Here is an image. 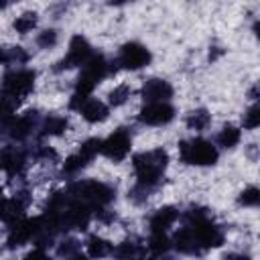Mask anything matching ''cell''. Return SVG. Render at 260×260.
Returning <instances> with one entry per match:
<instances>
[{
    "label": "cell",
    "mask_w": 260,
    "mask_h": 260,
    "mask_svg": "<svg viewBox=\"0 0 260 260\" xmlns=\"http://www.w3.org/2000/svg\"><path fill=\"white\" fill-rule=\"evenodd\" d=\"M169 165V154L165 148H152L146 152H138L132 156V167L136 173V185H140L146 191H152Z\"/></svg>",
    "instance_id": "1"
},
{
    "label": "cell",
    "mask_w": 260,
    "mask_h": 260,
    "mask_svg": "<svg viewBox=\"0 0 260 260\" xmlns=\"http://www.w3.org/2000/svg\"><path fill=\"white\" fill-rule=\"evenodd\" d=\"M67 195L75 201H81L93 209H100L104 205H108L114 197H116V191L102 183V181H93V179H85V181H75L69 185L67 189Z\"/></svg>",
    "instance_id": "2"
},
{
    "label": "cell",
    "mask_w": 260,
    "mask_h": 260,
    "mask_svg": "<svg viewBox=\"0 0 260 260\" xmlns=\"http://www.w3.org/2000/svg\"><path fill=\"white\" fill-rule=\"evenodd\" d=\"M179 156L185 165H197V167H209L217 162V148L205 140V138H191L179 142Z\"/></svg>",
    "instance_id": "3"
},
{
    "label": "cell",
    "mask_w": 260,
    "mask_h": 260,
    "mask_svg": "<svg viewBox=\"0 0 260 260\" xmlns=\"http://www.w3.org/2000/svg\"><path fill=\"white\" fill-rule=\"evenodd\" d=\"M110 73V63L102 57V55H93L81 69L77 81H75V91L77 93H83V95H89L93 91V87Z\"/></svg>",
    "instance_id": "4"
},
{
    "label": "cell",
    "mask_w": 260,
    "mask_h": 260,
    "mask_svg": "<svg viewBox=\"0 0 260 260\" xmlns=\"http://www.w3.org/2000/svg\"><path fill=\"white\" fill-rule=\"evenodd\" d=\"M35 77L37 73L32 69H12L4 73L2 79V93L10 95L14 100H20L24 95H28L35 87Z\"/></svg>",
    "instance_id": "5"
},
{
    "label": "cell",
    "mask_w": 260,
    "mask_h": 260,
    "mask_svg": "<svg viewBox=\"0 0 260 260\" xmlns=\"http://www.w3.org/2000/svg\"><path fill=\"white\" fill-rule=\"evenodd\" d=\"M41 122L43 120H39V114L37 112H26V114H22V116H14V118H10V120H4L2 122V128H4V134L6 136H10L12 140H16V142H22V140H26L35 130H39L41 128Z\"/></svg>",
    "instance_id": "6"
},
{
    "label": "cell",
    "mask_w": 260,
    "mask_h": 260,
    "mask_svg": "<svg viewBox=\"0 0 260 260\" xmlns=\"http://www.w3.org/2000/svg\"><path fill=\"white\" fill-rule=\"evenodd\" d=\"M91 57H93V53H91L89 43H87L81 35H75V37L71 39V43H69L67 55L57 63L55 71H63V69H71V67H79V65L83 67Z\"/></svg>",
    "instance_id": "7"
},
{
    "label": "cell",
    "mask_w": 260,
    "mask_h": 260,
    "mask_svg": "<svg viewBox=\"0 0 260 260\" xmlns=\"http://www.w3.org/2000/svg\"><path fill=\"white\" fill-rule=\"evenodd\" d=\"M130 146H132L130 134H128L124 128H118V130H114V132L102 142V154L108 156V158L114 160V162H120V160H124V158L128 156Z\"/></svg>",
    "instance_id": "8"
},
{
    "label": "cell",
    "mask_w": 260,
    "mask_h": 260,
    "mask_svg": "<svg viewBox=\"0 0 260 260\" xmlns=\"http://www.w3.org/2000/svg\"><path fill=\"white\" fill-rule=\"evenodd\" d=\"M116 63L124 69H132V71L142 69L144 65L150 63V51L140 43H126V45H122Z\"/></svg>",
    "instance_id": "9"
},
{
    "label": "cell",
    "mask_w": 260,
    "mask_h": 260,
    "mask_svg": "<svg viewBox=\"0 0 260 260\" xmlns=\"http://www.w3.org/2000/svg\"><path fill=\"white\" fill-rule=\"evenodd\" d=\"M39 230H41V219L39 217H35V219H24L22 217L20 221L8 225V238H6L8 248H16V246H22V244L35 240Z\"/></svg>",
    "instance_id": "10"
},
{
    "label": "cell",
    "mask_w": 260,
    "mask_h": 260,
    "mask_svg": "<svg viewBox=\"0 0 260 260\" xmlns=\"http://www.w3.org/2000/svg\"><path fill=\"white\" fill-rule=\"evenodd\" d=\"M191 225L195 238H197V244L201 250H207V248H217L223 244V232L207 217V219H201V221H195V223H187Z\"/></svg>",
    "instance_id": "11"
},
{
    "label": "cell",
    "mask_w": 260,
    "mask_h": 260,
    "mask_svg": "<svg viewBox=\"0 0 260 260\" xmlns=\"http://www.w3.org/2000/svg\"><path fill=\"white\" fill-rule=\"evenodd\" d=\"M173 118H175V108L169 102L146 104L138 114V120L146 126H162V124H169Z\"/></svg>",
    "instance_id": "12"
},
{
    "label": "cell",
    "mask_w": 260,
    "mask_h": 260,
    "mask_svg": "<svg viewBox=\"0 0 260 260\" xmlns=\"http://www.w3.org/2000/svg\"><path fill=\"white\" fill-rule=\"evenodd\" d=\"M140 95L146 104H156V102H169L171 95H173V87L169 81L165 79H158V77H152L148 79L142 89H140Z\"/></svg>",
    "instance_id": "13"
},
{
    "label": "cell",
    "mask_w": 260,
    "mask_h": 260,
    "mask_svg": "<svg viewBox=\"0 0 260 260\" xmlns=\"http://www.w3.org/2000/svg\"><path fill=\"white\" fill-rule=\"evenodd\" d=\"M26 195H28L26 191H18L14 197L4 199V205H2V221L6 225H12V223H16V221L22 219L24 209L28 205V197Z\"/></svg>",
    "instance_id": "14"
},
{
    "label": "cell",
    "mask_w": 260,
    "mask_h": 260,
    "mask_svg": "<svg viewBox=\"0 0 260 260\" xmlns=\"http://www.w3.org/2000/svg\"><path fill=\"white\" fill-rule=\"evenodd\" d=\"M177 217H179V211H177L175 207H171V205L156 209V211L150 215V219H148L150 234H165V232L177 221Z\"/></svg>",
    "instance_id": "15"
},
{
    "label": "cell",
    "mask_w": 260,
    "mask_h": 260,
    "mask_svg": "<svg viewBox=\"0 0 260 260\" xmlns=\"http://www.w3.org/2000/svg\"><path fill=\"white\" fill-rule=\"evenodd\" d=\"M24 165H26V154H24V150H20V148H16V146L4 148V152H2V169H4V173H6L8 177L20 175L22 169H24Z\"/></svg>",
    "instance_id": "16"
},
{
    "label": "cell",
    "mask_w": 260,
    "mask_h": 260,
    "mask_svg": "<svg viewBox=\"0 0 260 260\" xmlns=\"http://www.w3.org/2000/svg\"><path fill=\"white\" fill-rule=\"evenodd\" d=\"M173 246H175L179 252L191 254V256L203 252V250L199 248V244H197V238H195L191 225H185V228H181V230L175 232V236H173Z\"/></svg>",
    "instance_id": "17"
},
{
    "label": "cell",
    "mask_w": 260,
    "mask_h": 260,
    "mask_svg": "<svg viewBox=\"0 0 260 260\" xmlns=\"http://www.w3.org/2000/svg\"><path fill=\"white\" fill-rule=\"evenodd\" d=\"M79 114H81L83 120H87L89 124H98V122H104V120L108 118L110 108H108L104 102H100V100H91V98H89V100L81 106Z\"/></svg>",
    "instance_id": "18"
},
{
    "label": "cell",
    "mask_w": 260,
    "mask_h": 260,
    "mask_svg": "<svg viewBox=\"0 0 260 260\" xmlns=\"http://www.w3.org/2000/svg\"><path fill=\"white\" fill-rule=\"evenodd\" d=\"M65 128H67V118H63V116H47L41 122L39 134L41 136H59Z\"/></svg>",
    "instance_id": "19"
},
{
    "label": "cell",
    "mask_w": 260,
    "mask_h": 260,
    "mask_svg": "<svg viewBox=\"0 0 260 260\" xmlns=\"http://www.w3.org/2000/svg\"><path fill=\"white\" fill-rule=\"evenodd\" d=\"M85 246H87V254L91 258H104L108 254H114V246L100 236H89Z\"/></svg>",
    "instance_id": "20"
},
{
    "label": "cell",
    "mask_w": 260,
    "mask_h": 260,
    "mask_svg": "<svg viewBox=\"0 0 260 260\" xmlns=\"http://www.w3.org/2000/svg\"><path fill=\"white\" fill-rule=\"evenodd\" d=\"M114 254L118 256V260H140L144 256V248L140 244H136V242L126 240L114 250Z\"/></svg>",
    "instance_id": "21"
},
{
    "label": "cell",
    "mask_w": 260,
    "mask_h": 260,
    "mask_svg": "<svg viewBox=\"0 0 260 260\" xmlns=\"http://www.w3.org/2000/svg\"><path fill=\"white\" fill-rule=\"evenodd\" d=\"M240 136H242L240 128H236V126H232V124H225V126L219 130V134H217V144H219L221 148H234V146L240 142Z\"/></svg>",
    "instance_id": "22"
},
{
    "label": "cell",
    "mask_w": 260,
    "mask_h": 260,
    "mask_svg": "<svg viewBox=\"0 0 260 260\" xmlns=\"http://www.w3.org/2000/svg\"><path fill=\"white\" fill-rule=\"evenodd\" d=\"M209 122H211V116H209V112L203 110V108L193 110V112H189V116H187V126H189L191 130H197V132L205 130V128L209 126Z\"/></svg>",
    "instance_id": "23"
},
{
    "label": "cell",
    "mask_w": 260,
    "mask_h": 260,
    "mask_svg": "<svg viewBox=\"0 0 260 260\" xmlns=\"http://www.w3.org/2000/svg\"><path fill=\"white\" fill-rule=\"evenodd\" d=\"M28 61V53L22 49V47H8L2 51V63L6 67L10 65H22Z\"/></svg>",
    "instance_id": "24"
},
{
    "label": "cell",
    "mask_w": 260,
    "mask_h": 260,
    "mask_svg": "<svg viewBox=\"0 0 260 260\" xmlns=\"http://www.w3.org/2000/svg\"><path fill=\"white\" fill-rule=\"evenodd\" d=\"M37 12H22L20 16H16V20H14V30L18 32V35H26V32H30L35 26H37Z\"/></svg>",
    "instance_id": "25"
},
{
    "label": "cell",
    "mask_w": 260,
    "mask_h": 260,
    "mask_svg": "<svg viewBox=\"0 0 260 260\" xmlns=\"http://www.w3.org/2000/svg\"><path fill=\"white\" fill-rule=\"evenodd\" d=\"M171 244H173V240H169L167 234H150L146 246H148V250H150L154 256H162V254L171 248Z\"/></svg>",
    "instance_id": "26"
},
{
    "label": "cell",
    "mask_w": 260,
    "mask_h": 260,
    "mask_svg": "<svg viewBox=\"0 0 260 260\" xmlns=\"http://www.w3.org/2000/svg\"><path fill=\"white\" fill-rule=\"evenodd\" d=\"M87 162H89V160H87L85 156H81L79 152H75V154H71V156L65 158V162H63V173H65V175H75V173H79Z\"/></svg>",
    "instance_id": "27"
},
{
    "label": "cell",
    "mask_w": 260,
    "mask_h": 260,
    "mask_svg": "<svg viewBox=\"0 0 260 260\" xmlns=\"http://www.w3.org/2000/svg\"><path fill=\"white\" fill-rule=\"evenodd\" d=\"M242 126H244V128H248V130H252V128H258V126H260V102L252 104V106L246 110V114L242 116Z\"/></svg>",
    "instance_id": "28"
},
{
    "label": "cell",
    "mask_w": 260,
    "mask_h": 260,
    "mask_svg": "<svg viewBox=\"0 0 260 260\" xmlns=\"http://www.w3.org/2000/svg\"><path fill=\"white\" fill-rule=\"evenodd\" d=\"M130 93H132V89H130L126 83H120V85H116V87L108 93V102H110V106H122V104L130 98Z\"/></svg>",
    "instance_id": "29"
},
{
    "label": "cell",
    "mask_w": 260,
    "mask_h": 260,
    "mask_svg": "<svg viewBox=\"0 0 260 260\" xmlns=\"http://www.w3.org/2000/svg\"><path fill=\"white\" fill-rule=\"evenodd\" d=\"M102 142H104V140H100V138H87V140L79 146V154L85 156L87 160H91L95 154L102 152Z\"/></svg>",
    "instance_id": "30"
},
{
    "label": "cell",
    "mask_w": 260,
    "mask_h": 260,
    "mask_svg": "<svg viewBox=\"0 0 260 260\" xmlns=\"http://www.w3.org/2000/svg\"><path fill=\"white\" fill-rule=\"evenodd\" d=\"M238 203L240 205H246V207H254V205H260V189L258 187H248L240 193L238 197Z\"/></svg>",
    "instance_id": "31"
},
{
    "label": "cell",
    "mask_w": 260,
    "mask_h": 260,
    "mask_svg": "<svg viewBox=\"0 0 260 260\" xmlns=\"http://www.w3.org/2000/svg\"><path fill=\"white\" fill-rule=\"evenodd\" d=\"M57 43V30L55 28H45L43 32H39L37 37V45L41 49H51Z\"/></svg>",
    "instance_id": "32"
},
{
    "label": "cell",
    "mask_w": 260,
    "mask_h": 260,
    "mask_svg": "<svg viewBox=\"0 0 260 260\" xmlns=\"http://www.w3.org/2000/svg\"><path fill=\"white\" fill-rule=\"evenodd\" d=\"M77 250H79V242L73 240V238H67V240H63V242L59 244L57 254H59V256H65V258H71V256L77 254Z\"/></svg>",
    "instance_id": "33"
},
{
    "label": "cell",
    "mask_w": 260,
    "mask_h": 260,
    "mask_svg": "<svg viewBox=\"0 0 260 260\" xmlns=\"http://www.w3.org/2000/svg\"><path fill=\"white\" fill-rule=\"evenodd\" d=\"M37 160H55L57 158V152L51 148V146H37L35 154H32Z\"/></svg>",
    "instance_id": "34"
},
{
    "label": "cell",
    "mask_w": 260,
    "mask_h": 260,
    "mask_svg": "<svg viewBox=\"0 0 260 260\" xmlns=\"http://www.w3.org/2000/svg\"><path fill=\"white\" fill-rule=\"evenodd\" d=\"M24 260H51V258H49V256H47V254H45L41 248H37V250H35V252H30V254H28Z\"/></svg>",
    "instance_id": "35"
},
{
    "label": "cell",
    "mask_w": 260,
    "mask_h": 260,
    "mask_svg": "<svg viewBox=\"0 0 260 260\" xmlns=\"http://www.w3.org/2000/svg\"><path fill=\"white\" fill-rule=\"evenodd\" d=\"M248 95H250L252 100H256V102H260V81H258V83H256V85H254V87H252V89L248 91Z\"/></svg>",
    "instance_id": "36"
},
{
    "label": "cell",
    "mask_w": 260,
    "mask_h": 260,
    "mask_svg": "<svg viewBox=\"0 0 260 260\" xmlns=\"http://www.w3.org/2000/svg\"><path fill=\"white\" fill-rule=\"evenodd\" d=\"M223 260H250L246 254H228Z\"/></svg>",
    "instance_id": "37"
},
{
    "label": "cell",
    "mask_w": 260,
    "mask_h": 260,
    "mask_svg": "<svg viewBox=\"0 0 260 260\" xmlns=\"http://www.w3.org/2000/svg\"><path fill=\"white\" fill-rule=\"evenodd\" d=\"M252 30H254V35H256V39L260 41V20H256V22H254V26H252Z\"/></svg>",
    "instance_id": "38"
},
{
    "label": "cell",
    "mask_w": 260,
    "mask_h": 260,
    "mask_svg": "<svg viewBox=\"0 0 260 260\" xmlns=\"http://www.w3.org/2000/svg\"><path fill=\"white\" fill-rule=\"evenodd\" d=\"M67 260H87V258L81 256V254H75V256H71V258H67Z\"/></svg>",
    "instance_id": "39"
},
{
    "label": "cell",
    "mask_w": 260,
    "mask_h": 260,
    "mask_svg": "<svg viewBox=\"0 0 260 260\" xmlns=\"http://www.w3.org/2000/svg\"><path fill=\"white\" fill-rule=\"evenodd\" d=\"M154 260H175V258H171V256H156Z\"/></svg>",
    "instance_id": "40"
}]
</instances>
